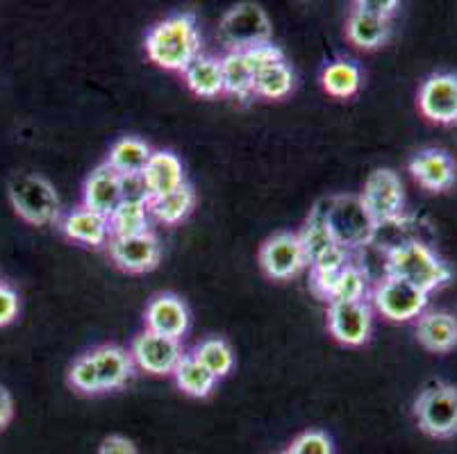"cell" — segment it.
Segmentation results:
<instances>
[{
	"label": "cell",
	"mask_w": 457,
	"mask_h": 454,
	"mask_svg": "<svg viewBox=\"0 0 457 454\" xmlns=\"http://www.w3.org/2000/svg\"><path fill=\"white\" fill-rule=\"evenodd\" d=\"M201 35L194 14H173L148 32L146 55L166 70H182L201 55Z\"/></svg>",
	"instance_id": "1"
},
{
	"label": "cell",
	"mask_w": 457,
	"mask_h": 454,
	"mask_svg": "<svg viewBox=\"0 0 457 454\" xmlns=\"http://www.w3.org/2000/svg\"><path fill=\"white\" fill-rule=\"evenodd\" d=\"M387 275L401 277L417 289L432 291L442 289L451 282L453 270L444 260H439L426 244L421 241H407V244L394 245L387 252Z\"/></svg>",
	"instance_id": "2"
},
{
	"label": "cell",
	"mask_w": 457,
	"mask_h": 454,
	"mask_svg": "<svg viewBox=\"0 0 457 454\" xmlns=\"http://www.w3.org/2000/svg\"><path fill=\"white\" fill-rule=\"evenodd\" d=\"M323 211L332 239L344 250L364 248L376 239L380 225L369 214L360 195H335L323 200Z\"/></svg>",
	"instance_id": "3"
},
{
	"label": "cell",
	"mask_w": 457,
	"mask_h": 454,
	"mask_svg": "<svg viewBox=\"0 0 457 454\" xmlns=\"http://www.w3.org/2000/svg\"><path fill=\"white\" fill-rule=\"evenodd\" d=\"M10 202L16 214L35 227H46L60 219V198L46 177L19 175L10 182Z\"/></svg>",
	"instance_id": "4"
},
{
	"label": "cell",
	"mask_w": 457,
	"mask_h": 454,
	"mask_svg": "<svg viewBox=\"0 0 457 454\" xmlns=\"http://www.w3.org/2000/svg\"><path fill=\"white\" fill-rule=\"evenodd\" d=\"M219 35L230 50H246L253 45L269 44L273 35L267 12L255 3H242L223 14Z\"/></svg>",
	"instance_id": "5"
},
{
	"label": "cell",
	"mask_w": 457,
	"mask_h": 454,
	"mask_svg": "<svg viewBox=\"0 0 457 454\" xmlns=\"http://www.w3.org/2000/svg\"><path fill=\"white\" fill-rule=\"evenodd\" d=\"M414 416L426 434L448 439L457 434V389L451 384H430L414 402Z\"/></svg>",
	"instance_id": "6"
},
{
	"label": "cell",
	"mask_w": 457,
	"mask_h": 454,
	"mask_svg": "<svg viewBox=\"0 0 457 454\" xmlns=\"http://www.w3.org/2000/svg\"><path fill=\"white\" fill-rule=\"evenodd\" d=\"M373 307L380 311L385 318L394 323H405V320L419 318L428 307V293L417 289L410 282L387 275L373 289Z\"/></svg>",
	"instance_id": "7"
},
{
	"label": "cell",
	"mask_w": 457,
	"mask_h": 454,
	"mask_svg": "<svg viewBox=\"0 0 457 454\" xmlns=\"http://www.w3.org/2000/svg\"><path fill=\"white\" fill-rule=\"evenodd\" d=\"M362 202L378 225L396 223L405 211L403 182L392 169H376L364 182Z\"/></svg>",
	"instance_id": "8"
},
{
	"label": "cell",
	"mask_w": 457,
	"mask_h": 454,
	"mask_svg": "<svg viewBox=\"0 0 457 454\" xmlns=\"http://www.w3.org/2000/svg\"><path fill=\"white\" fill-rule=\"evenodd\" d=\"M260 264L273 280H292L305 268L307 261L301 239L294 232L273 235L260 250Z\"/></svg>",
	"instance_id": "9"
},
{
	"label": "cell",
	"mask_w": 457,
	"mask_h": 454,
	"mask_svg": "<svg viewBox=\"0 0 457 454\" xmlns=\"http://www.w3.org/2000/svg\"><path fill=\"white\" fill-rule=\"evenodd\" d=\"M373 311L367 300L360 302H330L328 305V330L339 343L362 345L371 336Z\"/></svg>",
	"instance_id": "10"
},
{
	"label": "cell",
	"mask_w": 457,
	"mask_h": 454,
	"mask_svg": "<svg viewBox=\"0 0 457 454\" xmlns=\"http://www.w3.org/2000/svg\"><path fill=\"white\" fill-rule=\"evenodd\" d=\"M130 357L141 370L151 375H173L176 366L185 357L178 339L155 334V332H141L135 339Z\"/></svg>",
	"instance_id": "11"
},
{
	"label": "cell",
	"mask_w": 457,
	"mask_h": 454,
	"mask_svg": "<svg viewBox=\"0 0 457 454\" xmlns=\"http://www.w3.org/2000/svg\"><path fill=\"white\" fill-rule=\"evenodd\" d=\"M110 257L119 268L128 273H148L160 264L162 248L153 232L137 236L110 239Z\"/></svg>",
	"instance_id": "12"
},
{
	"label": "cell",
	"mask_w": 457,
	"mask_h": 454,
	"mask_svg": "<svg viewBox=\"0 0 457 454\" xmlns=\"http://www.w3.org/2000/svg\"><path fill=\"white\" fill-rule=\"evenodd\" d=\"M419 107L423 116L435 123L457 120V78L448 73L430 75L419 91Z\"/></svg>",
	"instance_id": "13"
},
{
	"label": "cell",
	"mask_w": 457,
	"mask_h": 454,
	"mask_svg": "<svg viewBox=\"0 0 457 454\" xmlns=\"http://www.w3.org/2000/svg\"><path fill=\"white\" fill-rule=\"evenodd\" d=\"M123 200V177L107 164L94 169L87 177L85 191H82V207L96 214L110 219L112 211L121 205Z\"/></svg>",
	"instance_id": "14"
},
{
	"label": "cell",
	"mask_w": 457,
	"mask_h": 454,
	"mask_svg": "<svg viewBox=\"0 0 457 454\" xmlns=\"http://www.w3.org/2000/svg\"><path fill=\"white\" fill-rule=\"evenodd\" d=\"M146 330L180 341L189 330V311L185 302L173 293L155 295L146 307Z\"/></svg>",
	"instance_id": "15"
},
{
	"label": "cell",
	"mask_w": 457,
	"mask_h": 454,
	"mask_svg": "<svg viewBox=\"0 0 457 454\" xmlns=\"http://www.w3.org/2000/svg\"><path fill=\"white\" fill-rule=\"evenodd\" d=\"M410 173L428 191H446L455 182V161L446 150L428 148L410 161Z\"/></svg>",
	"instance_id": "16"
},
{
	"label": "cell",
	"mask_w": 457,
	"mask_h": 454,
	"mask_svg": "<svg viewBox=\"0 0 457 454\" xmlns=\"http://www.w3.org/2000/svg\"><path fill=\"white\" fill-rule=\"evenodd\" d=\"M91 361H94L96 375H98V384L103 391H116L121 389L128 380L132 377V361L130 352L123 350L121 345H101L89 352Z\"/></svg>",
	"instance_id": "17"
},
{
	"label": "cell",
	"mask_w": 457,
	"mask_h": 454,
	"mask_svg": "<svg viewBox=\"0 0 457 454\" xmlns=\"http://www.w3.org/2000/svg\"><path fill=\"white\" fill-rule=\"evenodd\" d=\"M141 180L146 185L151 198H162V195L171 194L178 186L185 185V170L178 155L171 150H153L151 160L146 169L141 173Z\"/></svg>",
	"instance_id": "18"
},
{
	"label": "cell",
	"mask_w": 457,
	"mask_h": 454,
	"mask_svg": "<svg viewBox=\"0 0 457 454\" xmlns=\"http://www.w3.org/2000/svg\"><path fill=\"white\" fill-rule=\"evenodd\" d=\"M62 232L71 241L101 248L110 239V223H107L105 216L80 207V210H73L64 216V220H62Z\"/></svg>",
	"instance_id": "19"
},
{
	"label": "cell",
	"mask_w": 457,
	"mask_h": 454,
	"mask_svg": "<svg viewBox=\"0 0 457 454\" xmlns=\"http://www.w3.org/2000/svg\"><path fill=\"white\" fill-rule=\"evenodd\" d=\"M417 339L426 350L448 352L457 345V320L444 311L421 314L417 323Z\"/></svg>",
	"instance_id": "20"
},
{
	"label": "cell",
	"mask_w": 457,
	"mask_h": 454,
	"mask_svg": "<svg viewBox=\"0 0 457 454\" xmlns=\"http://www.w3.org/2000/svg\"><path fill=\"white\" fill-rule=\"evenodd\" d=\"M153 155V148L139 136H123L110 148L105 164L121 177H137L144 173L148 160Z\"/></svg>",
	"instance_id": "21"
},
{
	"label": "cell",
	"mask_w": 457,
	"mask_h": 454,
	"mask_svg": "<svg viewBox=\"0 0 457 454\" xmlns=\"http://www.w3.org/2000/svg\"><path fill=\"white\" fill-rule=\"evenodd\" d=\"M185 82L201 98H216L223 94L221 60L198 55L185 70Z\"/></svg>",
	"instance_id": "22"
},
{
	"label": "cell",
	"mask_w": 457,
	"mask_h": 454,
	"mask_svg": "<svg viewBox=\"0 0 457 454\" xmlns=\"http://www.w3.org/2000/svg\"><path fill=\"white\" fill-rule=\"evenodd\" d=\"M221 73H223V94L237 95L246 100L253 95V85H255V73L248 64L244 50H228L221 57Z\"/></svg>",
	"instance_id": "23"
},
{
	"label": "cell",
	"mask_w": 457,
	"mask_h": 454,
	"mask_svg": "<svg viewBox=\"0 0 457 454\" xmlns=\"http://www.w3.org/2000/svg\"><path fill=\"white\" fill-rule=\"evenodd\" d=\"M346 37L357 48H380L389 39V21L376 19V16L353 10L346 21Z\"/></svg>",
	"instance_id": "24"
},
{
	"label": "cell",
	"mask_w": 457,
	"mask_h": 454,
	"mask_svg": "<svg viewBox=\"0 0 457 454\" xmlns=\"http://www.w3.org/2000/svg\"><path fill=\"white\" fill-rule=\"evenodd\" d=\"M107 223H110L112 239L146 235V232H151L148 230V202L121 200V205L112 211Z\"/></svg>",
	"instance_id": "25"
},
{
	"label": "cell",
	"mask_w": 457,
	"mask_h": 454,
	"mask_svg": "<svg viewBox=\"0 0 457 454\" xmlns=\"http://www.w3.org/2000/svg\"><path fill=\"white\" fill-rule=\"evenodd\" d=\"M194 205H196V194H194V189L185 182V185L178 186L171 194L162 195V198H151L148 211H153V216H155L160 223L176 225L189 216Z\"/></svg>",
	"instance_id": "26"
},
{
	"label": "cell",
	"mask_w": 457,
	"mask_h": 454,
	"mask_svg": "<svg viewBox=\"0 0 457 454\" xmlns=\"http://www.w3.org/2000/svg\"><path fill=\"white\" fill-rule=\"evenodd\" d=\"M176 384L191 398H207L216 384V377L194 355H185L173 370Z\"/></svg>",
	"instance_id": "27"
},
{
	"label": "cell",
	"mask_w": 457,
	"mask_h": 454,
	"mask_svg": "<svg viewBox=\"0 0 457 454\" xmlns=\"http://www.w3.org/2000/svg\"><path fill=\"white\" fill-rule=\"evenodd\" d=\"M321 85L335 98H351L360 91L362 85V73L353 62H332L323 69L321 73Z\"/></svg>",
	"instance_id": "28"
},
{
	"label": "cell",
	"mask_w": 457,
	"mask_h": 454,
	"mask_svg": "<svg viewBox=\"0 0 457 454\" xmlns=\"http://www.w3.org/2000/svg\"><path fill=\"white\" fill-rule=\"evenodd\" d=\"M369 291V277L360 266L348 264L346 268L339 270V275L335 277V282L330 285L326 300L328 305L330 302H360V300L367 298Z\"/></svg>",
	"instance_id": "29"
},
{
	"label": "cell",
	"mask_w": 457,
	"mask_h": 454,
	"mask_svg": "<svg viewBox=\"0 0 457 454\" xmlns=\"http://www.w3.org/2000/svg\"><path fill=\"white\" fill-rule=\"evenodd\" d=\"M298 239H301L303 250H305L307 261H310V264L317 260V257H321L323 252H328L332 245H337L335 239H332L330 230H328V225H326V211H323V202L321 205H317V210L312 211L310 219H307V223H305V227H303V232L298 235Z\"/></svg>",
	"instance_id": "30"
},
{
	"label": "cell",
	"mask_w": 457,
	"mask_h": 454,
	"mask_svg": "<svg viewBox=\"0 0 457 454\" xmlns=\"http://www.w3.org/2000/svg\"><path fill=\"white\" fill-rule=\"evenodd\" d=\"M294 87V70L287 62H278V64L267 66L255 75V85H253V94L262 95V98H285Z\"/></svg>",
	"instance_id": "31"
},
{
	"label": "cell",
	"mask_w": 457,
	"mask_h": 454,
	"mask_svg": "<svg viewBox=\"0 0 457 454\" xmlns=\"http://www.w3.org/2000/svg\"><path fill=\"white\" fill-rule=\"evenodd\" d=\"M194 357L214 375L216 380H219V377H226L232 370V366H235L232 348L223 339H205L196 348Z\"/></svg>",
	"instance_id": "32"
},
{
	"label": "cell",
	"mask_w": 457,
	"mask_h": 454,
	"mask_svg": "<svg viewBox=\"0 0 457 454\" xmlns=\"http://www.w3.org/2000/svg\"><path fill=\"white\" fill-rule=\"evenodd\" d=\"M69 384L80 393H101V384H98V375H96L94 361H91L89 352L78 357L69 370Z\"/></svg>",
	"instance_id": "33"
},
{
	"label": "cell",
	"mask_w": 457,
	"mask_h": 454,
	"mask_svg": "<svg viewBox=\"0 0 457 454\" xmlns=\"http://www.w3.org/2000/svg\"><path fill=\"white\" fill-rule=\"evenodd\" d=\"M287 454H332V439L319 430L303 432L301 436L292 441V445L285 450Z\"/></svg>",
	"instance_id": "34"
},
{
	"label": "cell",
	"mask_w": 457,
	"mask_h": 454,
	"mask_svg": "<svg viewBox=\"0 0 457 454\" xmlns=\"http://www.w3.org/2000/svg\"><path fill=\"white\" fill-rule=\"evenodd\" d=\"M310 266L312 277H335L339 270H344L348 266V250H344L342 245H332L328 252L317 257Z\"/></svg>",
	"instance_id": "35"
},
{
	"label": "cell",
	"mask_w": 457,
	"mask_h": 454,
	"mask_svg": "<svg viewBox=\"0 0 457 454\" xmlns=\"http://www.w3.org/2000/svg\"><path fill=\"white\" fill-rule=\"evenodd\" d=\"M244 55H246L248 64H251L253 73H260L262 69H267V66L278 64V62H285V55H282V50L278 48L273 41L269 44H260V45H253V48L244 50Z\"/></svg>",
	"instance_id": "36"
},
{
	"label": "cell",
	"mask_w": 457,
	"mask_h": 454,
	"mask_svg": "<svg viewBox=\"0 0 457 454\" xmlns=\"http://www.w3.org/2000/svg\"><path fill=\"white\" fill-rule=\"evenodd\" d=\"M19 316V293L10 285L0 282V327L14 323Z\"/></svg>",
	"instance_id": "37"
},
{
	"label": "cell",
	"mask_w": 457,
	"mask_h": 454,
	"mask_svg": "<svg viewBox=\"0 0 457 454\" xmlns=\"http://www.w3.org/2000/svg\"><path fill=\"white\" fill-rule=\"evenodd\" d=\"M353 7L369 16H376V19L389 21L398 12L401 3H396V0H357Z\"/></svg>",
	"instance_id": "38"
},
{
	"label": "cell",
	"mask_w": 457,
	"mask_h": 454,
	"mask_svg": "<svg viewBox=\"0 0 457 454\" xmlns=\"http://www.w3.org/2000/svg\"><path fill=\"white\" fill-rule=\"evenodd\" d=\"M98 454H139L135 443L126 436H107L98 448Z\"/></svg>",
	"instance_id": "39"
},
{
	"label": "cell",
	"mask_w": 457,
	"mask_h": 454,
	"mask_svg": "<svg viewBox=\"0 0 457 454\" xmlns=\"http://www.w3.org/2000/svg\"><path fill=\"white\" fill-rule=\"evenodd\" d=\"M12 416H14V402H12V395L5 386H0V430H5L10 425Z\"/></svg>",
	"instance_id": "40"
},
{
	"label": "cell",
	"mask_w": 457,
	"mask_h": 454,
	"mask_svg": "<svg viewBox=\"0 0 457 454\" xmlns=\"http://www.w3.org/2000/svg\"><path fill=\"white\" fill-rule=\"evenodd\" d=\"M282 454H287V452H282Z\"/></svg>",
	"instance_id": "41"
}]
</instances>
